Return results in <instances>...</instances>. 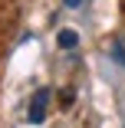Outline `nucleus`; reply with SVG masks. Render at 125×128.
I'll return each mask as SVG.
<instances>
[{
    "mask_svg": "<svg viewBox=\"0 0 125 128\" xmlns=\"http://www.w3.org/2000/svg\"><path fill=\"white\" fill-rule=\"evenodd\" d=\"M49 98H53V92H49V89H36V92H33V98H30V112H27V118H30L33 125H40V122L46 118V112H49Z\"/></svg>",
    "mask_w": 125,
    "mask_h": 128,
    "instance_id": "f257e3e1",
    "label": "nucleus"
},
{
    "mask_svg": "<svg viewBox=\"0 0 125 128\" xmlns=\"http://www.w3.org/2000/svg\"><path fill=\"white\" fill-rule=\"evenodd\" d=\"M56 43H59L63 49H72V46L79 43V36L72 33V30H59V36H56Z\"/></svg>",
    "mask_w": 125,
    "mask_h": 128,
    "instance_id": "f03ea898",
    "label": "nucleus"
},
{
    "mask_svg": "<svg viewBox=\"0 0 125 128\" xmlns=\"http://www.w3.org/2000/svg\"><path fill=\"white\" fill-rule=\"evenodd\" d=\"M63 4H66V7H72V10H76V7H82V0H63Z\"/></svg>",
    "mask_w": 125,
    "mask_h": 128,
    "instance_id": "7ed1b4c3",
    "label": "nucleus"
}]
</instances>
